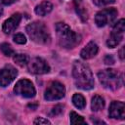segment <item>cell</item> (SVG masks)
Wrapping results in <instances>:
<instances>
[{"mask_svg":"<svg viewBox=\"0 0 125 125\" xmlns=\"http://www.w3.org/2000/svg\"><path fill=\"white\" fill-rule=\"evenodd\" d=\"M72 76L77 88L90 90L94 87V78L90 68L80 61H75L72 67Z\"/></svg>","mask_w":125,"mask_h":125,"instance_id":"6da1fadb","label":"cell"},{"mask_svg":"<svg viewBox=\"0 0 125 125\" xmlns=\"http://www.w3.org/2000/svg\"><path fill=\"white\" fill-rule=\"evenodd\" d=\"M59 44L66 49L75 47L80 42V36L72 31L70 27L64 22H58L56 24Z\"/></svg>","mask_w":125,"mask_h":125,"instance_id":"7a4b0ae2","label":"cell"},{"mask_svg":"<svg viewBox=\"0 0 125 125\" xmlns=\"http://www.w3.org/2000/svg\"><path fill=\"white\" fill-rule=\"evenodd\" d=\"M98 77L102 85L109 90H116L120 88L123 84L122 75L113 68H106L101 70L98 73Z\"/></svg>","mask_w":125,"mask_h":125,"instance_id":"3957f363","label":"cell"},{"mask_svg":"<svg viewBox=\"0 0 125 125\" xmlns=\"http://www.w3.org/2000/svg\"><path fill=\"white\" fill-rule=\"evenodd\" d=\"M26 32L31 40L39 44H47L50 42V33L47 26L40 21H34L26 26Z\"/></svg>","mask_w":125,"mask_h":125,"instance_id":"277c9868","label":"cell"},{"mask_svg":"<svg viewBox=\"0 0 125 125\" xmlns=\"http://www.w3.org/2000/svg\"><path fill=\"white\" fill-rule=\"evenodd\" d=\"M124 30H125V21H124V19H121L115 23V25L110 33V36H109L108 40L106 41V45L109 48L116 47L123 39Z\"/></svg>","mask_w":125,"mask_h":125,"instance_id":"5b68a950","label":"cell"},{"mask_svg":"<svg viewBox=\"0 0 125 125\" xmlns=\"http://www.w3.org/2000/svg\"><path fill=\"white\" fill-rule=\"evenodd\" d=\"M64 95H65V88L63 84H62L59 81H54L46 89L44 98L47 101H57L62 99Z\"/></svg>","mask_w":125,"mask_h":125,"instance_id":"8992f818","label":"cell"},{"mask_svg":"<svg viewBox=\"0 0 125 125\" xmlns=\"http://www.w3.org/2000/svg\"><path fill=\"white\" fill-rule=\"evenodd\" d=\"M117 16V10L114 8L104 9L97 13L95 17V22L99 27H103L108 23L114 21Z\"/></svg>","mask_w":125,"mask_h":125,"instance_id":"52a82bcc","label":"cell"},{"mask_svg":"<svg viewBox=\"0 0 125 125\" xmlns=\"http://www.w3.org/2000/svg\"><path fill=\"white\" fill-rule=\"evenodd\" d=\"M14 92L17 95L21 96L23 98H33L36 94L33 84L31 83V81L27 79L19 80L14 87Z\"/></svg>","mask_w":125,"mask_h":125,"instance_id":"ba28073f","label":"cell"},{"mask_svg":"<svg viewBox=\"0 0 125 125\" xmlns=\"http://www.w3.org/2000/svg\"><path fill=\"white\" fill-rule=\"evenodd\" d=\"M28 71L33 74H45L50 71V66L42 58H34L28 62Z\"/></svg>","mask_w":125,"mask_h":125,"instance_id":"9c48e42d","label":"cell"},{"mask_svg":"<svg viewBox=\"0 0 125 125\" xmlns=\"http://www.w3.org/2000/svg\"><path fill=\"white\" fill-rule=\"evenodd\" d=\"M18 71L12 65H7L3 69L0 70V86L6 87L8 86L17 76Z\"/></svg>","mask_w":125,"mask_h":125,"instance_id":"30bf717a","label":"cell"},{"mask_svg":"<svg viewBox=\"0 0 125 125\" xmlns=\"http://www.w3.org/2000/svg\"><path fill=\"white\" fill-rule=\"evenodd\" d=\"M108 115L115 119H124L125 117V104L123 102L113 101L108 109Z\"/></svg>","mask_w":125,"mask_h":125,"instance_id":"8fae6325","label":"cell"},{"mask_svg":"<svg viewBox=\"0 0 125 125\" xmlns=\"http://www.w3.org/2000/svg\"><path fill=\"white\" fill-rule=\"evenodd\" d=\"M21 20V16L19 13L14 14L12 17H10L8 20H6L3 23V31L5 33H11L12 31H14L20 24V21Z\"/></svg>","mask_w":125,"mask_h":125,"instance_id":"7c38bea8","label":"cell"},{"mask_svg":"<svg viewBox=\"0 0 125 125\" xmlns=\"http://www.w3.org/2000/svg\"><path fill=\"white\" fill-rule=\"evenodd\" d=\"M99 51V47L95 42H89L82 50L80 53V56L83 60H89L92 59L97 55Z\"/></svg>","mask_w":125,"mask_h":125,"instance_id":"4fadbf2b","label":"cell"},{"mask_svg":"<svg viewBox=\"0 0 125 125\" xmlns=\"http://www.w3.org/2000/svg\"><path fill=\"white\" fill-rule=\"evenodd\" d=\"M52 9H53V5L51 2L43 1L35 7L34 11H35V14L38 16H46L47 14H49L52 11Z\"/></svg>","mask_w":125,"mask_h":125,"instance_id":"5bb4252c","label":"cell"},{"mask_svg":"<svg viewBox=\"0 0 125 125\" xmlns=\"http://www.w3.org/2000/svg\"><path fill=\"white\" fill-rule=\"evenodd\" d=\"M74 3H75L76 12H77L79 18L81 19L82 21H86L88 19V15H87V11L82 3V0H74Z\"/></svg>","mask_w":125,"mask_h":125,"instance_id":"9a60e30c","label":"cell"},{"mask_svg":"<svg viewBox=\"0 0 125 125\" xmlns=\"http://www.w3.org/2000/svg\"><path fill=\"white\" fill-rule=\"evenodd\" d=\"M104 106V100L99 95L94 96L92 99V103H91L92 110L93 111H99V110L103 109Z\"/></svg>","mask_w":125,"mask_h":125,"instance_id":"2e32d148","label":"cell"},{"mask_svg":"<svg viewBox=\"0 0 125 125\" xmlns=\"http://www.w3.org/2000/svg\"><path fill=\"white\" fill-rule=\"evenodd\" d=\"M72 103L78 109H83L86 106V101L81 94H74L72 97Z\"/></svg>","mask_w":125,"mask_h":125,"instance_id":"e0dca14e","label":"cell"},{"mask_svg":"<svg viewBox=\"0 0 125 125\" xmlns=\"http://www.w3.org/2000/svg\"><path fill=\"white\" fill-rule=\"evenodd\" d=\"M13 60L20 66H25L28 63V62H29L28 56L25 55V54H16L13 57Z\"/></svg>","mask_w":125,"mask_h":125,"instance_id":"ac0fdd59","label":"cell"},{"mask_svg":"<svg viewBox=\"0 0 125 125\" xmlns=\"http://www.w3.org/2000/svg\"><path fill=\"white\" fill-rule=\"evenodd\" d=\"M70 123L71 124H86V121L84 120V118L80 115H78L75 111H71L70 114Z\"/></svg>","mask_w":125,"mask_h":125,"instance_id":"d6986e66","label":"cell"},{"mask_svg":"<svg viewBox=\"0 0 125 125\" xmlns=\"http://www.w3.org/2000/svg\"><path fill=\"white\" fill-rule=\"evenodd\" d=\"M0 49H1L2 53H3L5 56H7V57H11L12 55H14V50H13V48L11 47V45H9L8 43H3V44H1Z\"/></svg>","mask_w":125,"mask_h":125,"instance_id":"ffe728a7","label":"cell"},{"mask_svg":"<svg viewBox=\"0 0 125 125\" xmlns=\"http://www.w3.org/2000/svg\"><path fill=\"white\" fill-rule=\"evenodd\" d=\"M14 41L18 44H25L26 43V38L22 33H17L14 36Z\"/></svg>","mask_w":125,"mask_h":125,"instance_id":"44dd1931","label":"cell"},{"mask_svg":"<svg viewBox=\"0 0 125 125\" xmlns=\"http://www.w3.org/2000/svg\"><path fill=\"white\" fill-rule=\"evenodd\" d=\"M62 110H63V105H62V104H57V105H55L54 107H53V109H52V111H51V115H54V116H57V115H59V114H61L62 112Z\"/></svg>","mask_w":125,"mask_h":125,"instance_id":"7402d4cb","label":"cell"},{"mask_svg":"<svg viewBox=\"0 0 125 125\" xmlns=\"http://www.w3.org/2000/svg\"><path fill=\"white\" fill-rule=\"evenodd\" d=\"M93 2L95 5L99 7H103V6H106V5L114 3V0H93Z\"/></svg>","mask_w":125,"mask_h":125,"instance_id":"603a6c76","label":"cell"},{"mask_svg":"<svg viewBox=\"0 0 125 125\" xmlns=\"http://www.w3.org/2000/svg\"><path fill=\"white\" fill-rule=\"evenodd\" d=\"M34 124H51V122L48 120V119H45L43 117H37L34 121H33Z\"/></svg>","mask_w":125,"mask_h":125,"instance_id":"cb8c5ba5","label":"cell"},{"mask_svg":"<svg viewBox=\"0 0 125 125\" xmlns=\"http://www.w3.org/2000/svg\"><path fill=\"white\" fill-rule=\"evenodd\" d=\"M104 63L105 64H113L114 63V59L111 55H107L104 58Z\"/></svg>","mask_w":125,"mask_h":125,"instance_id":"d4e9b609","label":"cell"},{"mask_svg":"<svg viewBox=\"0 0 125 125\" xmlns=\"http://www.w3.org/2000/svg\"><path fill=\"white\" fill-rule=\"evenodd\" d=\"M0 1H1V3L4 4V5H11V4L15 3V2L18 1V0H0Z\"/></svg>","mask_w":125,"mask_h":125,"instance_id":"484cf974","label":"cell"},{"mask_svg":"<svg viewBox=\"0 0 125 125\" xmlns=\"http://www.w3.org/2000/svg\"><path fill=\"white\" fill-rule=\"evenodd\" d=\"M124 47H122L121 49H120V51H119V57H120V59L123 61L124 60V54H123V52H124Z\"/></svg>","mask_w":125,"mask_h":125,"instance_id":"4316f807","label":"cell"},{"mask_svg":"<svg viewBox=\"0 0 125 125\" xmlns=\"http://www.w3.org/2000/svg\"><path fill=\"white\" fill-rule=\"evenodd\" d=\"M28 106L31 107V108H36L37 107V104H28Z\"/></svg>","mask_w":125,"mask_h":125,"instance_id":"83f0119b","label":"cell"},{"mask_svg":"<svg viewBox=\"0 0 125 125\" xmlns=\"http://www.w3.org/2000/svg\"><path fill=\"white\" fill-rule=\"evenodd\" d=\"M2 14H3V8L0 6V17L2 16Z\"/></svg>","mask_w":125,"mask_h":125,"instance_id":"f1b7e54d","label":"cell"}]
</instances>
